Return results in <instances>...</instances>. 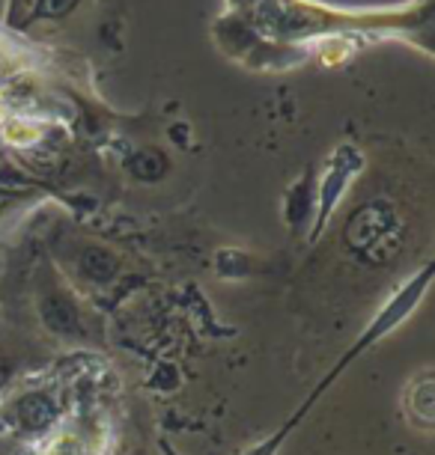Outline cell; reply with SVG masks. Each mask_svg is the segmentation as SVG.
I'll return each instance as SVG.
<instances>
[{
  "label": "cell",
  "mask_w": 435,
  "mask_h": 455,
  "mask_svg": "<svg viewBox=\"0 0 435 455\" xmlns=\"http://www.w3.org/2000/svg\"><path fill=\"white\" fill-rule=\"evenodd\" d=\"M391 227H394V212H391L388 203H367L364 209H358L352 214V220H349L346 227V242L355 247V251L367 253L370 259H382V247L385 242H397V235L391 233Z\"/></svg>",
  "instance_id": "obj_1"
},
{
  "label": "cell",
  "mask_w": 435,
  "mask_h": 455,
  "mask_svg": "<svg viewBox=\"0 0 435 455\" xmlns=\"http://www.w3.org/2000/svg\"><path fill=\"white\" fill-rule=\"evenodd\" d=\"M430 277H432V265H426V268L417 274L415 280H408L403 289H399V295L391 300V304L382 310V315H379V322L373 324L370 328V333H367V339H364V346L367 342H373V339H379L382 333L385 331H391L394 328L397 322H403L408 313H412V307L417 304V298L423 295V289H426V283H430Z\"/></svg>",
  "instance_id": "obj_2"
},
{
  "label": "cell",
  "mask_w": 435,
  "mask_h": 455,
  "mask_svg": "<svg viewBox=\"0 0 435 455\" xmlns=\"http://www.w3.org/2000/svg\"><path fill=\"white\" fill-rule=\"evenodd\" d=\"M19 417L28 432H42V428H48L54 423L57 405L48 393H28V396L19 402Z\"/></svg>",
  "instance_id": "obj_3"
},
{
  "label": "cell",
  "mask_w": 435,
  "mask_h": 455,
  "mask_svg": "<svg viewBox=\"0 0 435 455\" xmlns=\"http://www.w3.org/2000/svg\"><path fill=\"white\" fill-rule=\"evenodd\" d=\"M42 319H45V324L51 331L63 333V337H72V333L81 328L75 307L60 295H48L45 300H42Z\"/></svg>",
  "instance_id": "obj_4"
},
{
  "label": "cell",
  "mask_w": 435,
  "mask_h": 455,
  "mask_svg": "<svg viewBox=\"0 0 435 455\" xmlns=\"http://www.w3.org/2000/svg\"><path fill=\"white\" fill-rule=\"evenodd\" d=\"M81 268L96 283H108L117 274V259L101 247H90V251L81 253Z\"/></svg>",
  "instance_id": "obj_5"
},
{
  "label": "cell",
  "mask_w": 435,
  "mask_h": 455,
  "mask_svg": "<svg viewBox=\"0 0 435 455\" xmlns=\"http://www.w3.org/2000/svg\"><path fill=\"white\" fill-rule=\"evenodd\" d=\"M412 402H415V411L423 417V426L432 423V381L426 378V381H421L412 393Z\"/></svg>",
  "instance_id": "obj_6"
},
{
  "label": "cell",
  "mask_w": 435,
  "mask_h": 455,
  "mask_svg": "<svg viewBox=\"0 0 435 455\" xmlns=\"http://www.w3.org/2000/svg\"><path fill=\"white\" fill-rule=\"evenodd\" d=\"M75 6V0H42L39 15H63Z\"/></svg>",
  "instance_id": "obj_7"
},
{
  "label": "cell",
  "mask_w": 435,
  "mask_h": 455,
  "mask_svg": "<svg viewBox=\"0 0 435 455\" xmlns=\"http://www.w3.org/2000/svg\"><path fill=\"white\" fill-rule=\"evenodd\" d=\"M280 437H284V432H280V435L275 437V441H269V443H262V446H260V450H257V452H251V455H271V452H275V450H278V443H280Z\"/></svg>",
  "instance_id": "obj_8"
},
{
  "label": "cell",
  "mask_w": 435,
  "mask_h": 455,
  "mask_svg": "<svg viewBox=\"0 0 435 455\" xmlns=\"http://www.w3.org/2000/svg\"><path fill=\"white\" fill-rule=\"evenodd\" d=\"M0 381H4V363H0Z\"/></svg>",
  "instance_id": "obj_9"
}]
</instances>
